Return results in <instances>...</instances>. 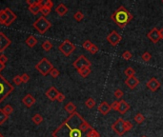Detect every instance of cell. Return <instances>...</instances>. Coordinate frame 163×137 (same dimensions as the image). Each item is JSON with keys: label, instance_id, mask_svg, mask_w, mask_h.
Here are the masks:
<instances>
[{"label": "cell", "instance_id": "cell-1", "mask_svg": "<svg viewBox=\"0 0 163 137\" xmlns=\"http://www.w3.org/2000/svg\"><path fill=\"white\" fill-rule=\"evenodd\" d=\"M84 120L82 115L76 111L70 114L64 122L52 131V137H87V133L85 134L80 128L81 123Z\"/></svg>", "mask_w": 163, "mask_h": 137}, {"label": "cell", "instance_id": "cell-2", "mask_svg": "<svg viewBox=\"0 0 163 137\" xmlns=\"http://www.w3.org/2000/svg\"><path fill=\"white\" fill-rule=\"evenodd\" d=\"M112 20L121 29L125 28V26L132 21L134 16L124 6H120L115 11V13L111 16Z\"/></svg>", "mask_w": 163, "mask_h": 137}, {"label": "cell", "instance_id": "cell-3", "mask_svg": "<svg viewBox=\"0 0 163 137\" xmlns=\"http://www.w3.org/2000/svg\"><path fill=\"white\" fill-rule=\"evenodd\" d=\"M13 91L14 86L0 73V103H2Z\"/></svg>", "mask_w": 163, "mask_h": 137}, {"label": "cell", "instance_id": "cell-4", "mask_svg": "<svg viewBox=\"0 0 163 137\" xmlns=\"http://www.w3.org/2000/svg\"><path fill=\"white\" fill-rule=\"evenodd\" d=\"M34 28L38 31L40 34H44L46 31L52 27V23L49 21V20L44 17V16H40L34 23L32 24Z\"/></svg>", "mask_w": 163, "mask_h": 137}, {"label": "cell", "instance_id": "cell-5", "mask_svg": "<svg viewBox=\"0 0 163 137\" xmlns=\"http://www.w3.org/2000/svg\"><path fill=\"white\" fill-rule=\"evenodd\" d=\"M35 68L40 72V74L46 76L47 74H50L51 71L54 68V66H52V64L47 58H42L35 65Z\"/></svg>", "mask_w": 163, "mask_h": 137}, {"label": "cell", "instance_id": "cell-6", "mask_svg": "<svg viewBox=\"0 0 163 137\" xmlns=\"http://www.w3.org/2000/svg\"><path fill=\"white\" fill-rule=\"evenodd\" d=\"M58 50L60 51L61 54H63L65 56L68 57V56H70L75 50V45L74 43H72L69 39H66L58 46Z\"/></svg>", "mask_w": 163, "mask_h": 137}, {"label": "cell", "instance_id": "cell-7", "mask_svg": "<svg viewBox=\"0 0 163 137\" xmlns=\"http://www.w3.org/2000/svg\"><path fill=\"white\" fill-rule=\"evenodd\" d=\"M122 40V36L116 31H112L107 36V41L111 46L116 47L120 43Z\"/></svg>", "mask_w": 163, "mask_h": 137}, {"label": "cell", "instance_id": "cell-8", "mask_svg": "<svg viewBox=\"0 0 163 137\" xmlns=\"http://www.w3.org/2000/svg\"><path fill=\"white\" fill-rule=\"evenodd\" d=\"M124 121L123 118H118L115 123L112 125V130L116 132L117 135L122 136L125 133V128H124Z\"/></svg>", "mask_w": 163, "mask_h": 137}, {"label": "cell", "instance_id": "cell-9", "mask_svg": "<svg viewBox=\"0 0 163 137\" xmlns=\"http://www.w3.org/2000/svg\"><path fill=\"white\" fill-rule=\"evenodd\" d=\"M92 63L91 61L87 58L85 57L84 55H80L79 57H77L75 61L73 63V66L74 68H75L76 70H79V68H83V67H91Z\"/></svg>", "mask_w": 163, "mask_h": 137}, {"label": "cell", "instance_id": "cell-10", "mask_svg": "<svg viewBox=\"0 0 163 137\" xmlns=\"http://www.w3.org/2000/svg\"><path fill=\"white\" fill-rule=\"evenodd\" d=\"M11 41L10 38H8L7 36L4 34L2 31L0 33V52H3L8 47L11 45Z\"/></svg>", "mask_w": 163, "mask_h": 137}, {"label": "cell", "instance_id": "cell-11", "mask_svg": "<svg viewBox=\"0 0 163 137\" xmlns=\"http://www.w3.org/2000/svg\"><path fill=\"white\" fill-rule=\"evenodd\" d=\"M160 85H161L160 82L154 77H152L147 83H146V86H147V88L151 91H157L158 88H160Z\"/></svg>", "mask_w": 163, "mask_h": 137}, {"label": "cell", "instance_id": "cell-12", "mask_svg": "<svg viewBox=\"0 0 163 137\" xmlns=\"http://www.w3.org/2000/svg\"><path fill=\"white\" fill-rule=\"evenodd\" d=\"M147 37L152 41L153 43H157L158 41L160 40V37H159V34H158V30L157 28H153L152 30H151L148 34H147Z\"/></svg>", "mask_w": 163, "mask_h": 137}, {"label": "cell", "instance_id": "cell-13", "mask_svg": "<svg viewBox=\"0 0 163 137\" xmlns=\"http://www.w3.org/2000/svg\"><path fill=\"white\" fill-rule=\"evenodd\" d=\"M4 10H5V11L7 13V15H8V21H7L5 26L9 27L15 21V19L17 16H16V14L10 9V8H6V9H4Z\"/></svg>", "mask_w": 163, "mask_h": 137}, {"label": "cell", "instance_id": "cell-14", "mask_svg": "<svg viewBox=\"0 0 163 137\" xmlns=\"http://www.w3.org/2000/svg\"><path fill=\"white\" fill-rule=\"evenodd\" d=\"M125 84L131 88V90H134V88H136L138 84H139V80H138L136 76H131V77H128L125 80Z\"/></svg>", "mask_w": 163, "mask_h": 137}, {"label": "cell", "instance_id": "cell-15", "mask_svg": "<svg viewBox=\"0 0 163 137\" xmlns=\"http://www.w3.org/2000/svg\"><path fill=\"white\" fill-rule=\"evenodd\" d=\"M58 93H59V91H57V88L55 87H51L46 91V96L51 100V101H55V100H56V97H57Z\"/></svg>", "mask_w": 163, "mask_h": 137}, {"label": "cell", "instance_id": "cell-16", "mask_svg": "<svg viewBox=\"0 0 163 137\" xmlns=\"http://www.w3.org/2000/svg\"><path fill=\"white\" fill-rule=\"evenodd\" d=\"M111 110H112V108H111V105H109L106 101L101 102L99 104V106H98V111L100 112L101 114H103V115L108 114Z\"/></svg>", "mask_w": 163, "mask_h": 137}, {"label": "cell", "instance_id": "cell-17", "mask_svg": "<svg viewBox=\"0 0 163 137\" xmlns=\"http://www.w3.org/2000/svg\"><path fill=\"white\" fill-rule=\"evenodd\" d=\"M68 7L63 3H60L57 5V7L55 8V13L57 14L60 16H64L65 14L68 13Z\"/></svg>", "mask_w": 163, "mask_h": 137}, {"label": "cell", "instance_id": "cell-18", "mask_svg": "<svg viewBox=\"0 0 163 137\" xmlns=\"http://www.w3.org/2000/svg\"><path fill=\"white\" fill-rule=\"evenodd\" d=\"M22 102H23V104L26 105V107L31 108L32 105L35 103V98L32 94H27L25 97L22 99Z\"/></svg>", "mask_w": 163, "mask_h": 137}, {"label": "cell", "instance_id": "cell-19", "mask_svg": "<svg viewBox=\"0 0 163 137\" xmlns=\"http://www.w3.org/2000/svg\"><path fill=\"white\" fill-rule=\"evenodd\" d=\"M130 110V105L125 101V100H120L119 101V108L118 111L121 114H125L126 112Z\"/></svg>", "mask_w": 163, "mask_h": 137}, {"label": "cell", "instance_id": "cell-20", "mask_svg": "<svg viewBox=\"0 0 163 137\" xmlns=\"http://www.w3.org/2000/svg\"><path fill=\"white\" fill-rule=\"evenodd\" d=\"M25 43L29 48H34L36 44H37V39L35 38L34 35H30L26 38Z\"/></svg>", "mask_w": 163, "mask_h": 137}, {"label": "cell", "instance_id": "cell-21", "mask_svg": "<svg viewBox=\"0 0 163 137\" xmlns=\"http://www.w3.org/2000/svg\"><path fill=\"white\" fill-rule=\"evenodd\" d=\"M91 71H92L91 67H83V68H79V70H77V72H78L79 75L83 78H86L87 76H89L90 73H91Z\"/></svg>", "mask_w": 163, "mask_h": 137}, {"label": "cell", "instance_id": "cell-22", "mask_svg": "<svg viewBox=\"0 0 163 137\" xmlns=\"http://www.w3.org/2000/svg\"><path fill=\"white\" fill-rule=\"evenodd\" d=\"M64 108H65V111H66L68 113H70V114H73L74 112L76 111V106L73 102L67 103L66 105H65Z\"/></svg>", "mask_w": 163, "mask_h": 137}, {"label": "cell", "instance_id": "cell-23", "mask_svg": "<svg viewBox=\"0 0 163 137\" xmlns=\"http://www.w3.org/2000/svg\"><path fill=\"white\" fill-rule=\"evenodd\" d=\"M29 11H31L32 14H34V15H36L38 13H40V7L37 5V0H36L34 5L29 6Z\"/></svg>", "mask_w": 163, "mask_h": 137}, {"label": "cell", "instance_id": "cell-24", "mask_svg": "<svg viewBox=\"0 0 163 137\" xmlns=\"http://www.w3.org/2000/svg\"><path fill=\"white\" fill-rule=\"evenodd\" d=\"M8 21V15L5 10H1L0 11V24L1 25H6V23Z\"/></svg>", "mask_w": 163, "mask_h": 137}, {"label": "cell", "instance_id": "cell-25", "mask_svg": "<svg viewBox=\"0 0 163 137\" xmlns=\"http://www.w3.org/2000/svg\"><path fill=\"white\" fill-rule=\"evenodd\" d=\"M32 121L34 122V125H40L42 122H43V117H42V115L41 114H39V113H35L34 116H32Z\"/></svg>", "mask_w": 163, "mask_h": 137}, {"label": "cell", "instance_id": "cell-26", "mask_svg": "<svg viewBox=\"0 0 163 137\" xmlns=\"http://www.w3.org/2000/svg\"><path fill=\"white\" fill-rule=\"evenodd\" d=\"M134 121L137 123V124H142L145 121V116L140 113V112H137V113L136 114V116H134Z\"/></svg>", "mask_w": 163, "mask_h": 137}, {"label": "cell", "instance_id": "cell-27", "mask_svg": "<svg viewBox=\"0 0 163 137\" xmlns=\"http://www.w3.org/2000/svg\"><path fill=\"white\" fill-rule=\"evenodd\" d=\"M85 106H86L88 108H93V107L96 106V101L95 99L92 97H89L86 101H85Z\"/></svg>", "mask_w": 163, "mask_h": 137}, {"label": "cell", "instance_id": "cell-28", "mask_svg": "<svg viewBox=\"0 0 163 137\" xmlns=\"http://www.w3.org/2000/svg\"><path fill=\"white\" fill-rule=\"evenodd\" d=\"M52 44L51 41H49V40H46V41H44L42 43V49L45 51H49L50 50H52Z\"/></svg>", "mask_w": 163, "mask_h": 137}, {"label": "cell", "instance_id": "cell-29", "mask_svg": "<svg viewBox=\"0 0 163 137\" xmlns=\"http://www.w3.org/2000/svg\"><path fill=\"white\" fill-rule=\"evenodd\" d=\"M8 118H9V115H7L5 112L3 111V110H0V126L3 125L5 122H7Z\"/></svg>", "mask_w": 163, "mask_h": 137}, {"label": "cell", "instance_id": "cell-30", "mask_svg": "<svg viewBox=\"0 0 163 137\" xmlns=\"http://www.w3.org/2000/svg\"><path fill=\"white\" fill-rule=\"evenodd\" d=\"M124 73L126 76H128V77H131V76H134V74H136V70L133 68L132 67H128L124 71Z\"/></svg>", "mask_w": 163, "mask_h": 137}, {"label": "cell", "instance_id": "cell-31", "mask_svg": "<svg viewBox=\"0 0 163 137\" xmlns=\"http://www.w3.org/2000/svg\"><path fill=\"white\" fill-rule=\"evenodd\" d=\"M74 18L75 21L77 22H80V21H82V20L84 19V14L82 11H77L76 13L74 14Z\"/></svg>", "mask_w": 163, "mask_h": 137}, {"label": "cell", "instance_id": "cell-32", "mask_svg": "<svg viewBox=\"0 0 163 137\" xmlns=\"http://www.w3.org/2000/svg\"><path fill=\"white\" fill-rule=\"evenodd\" d=\"M87 137H100V134H99V132L97 131L96 130H95L93 128H92L91 130L87 132Z\"/></svg>", "mask_w": 163, "mask_h": 137}, {"label": "cell", "instance_id": "cell-33", "mask_svg": "<svg viewBox=\"0 0 163 137\" xmlns=\"http://www.w3.org/2000/svg\"><path fill=\"white\" fill-rule=\"evenodd\" d=\"M2 110L7 115H10L11 112L14 111V108H13V107H11V105H6V106L4 107Z\"/></svg>", "mask_w": 163, "mask_h": 137}, {"label": "cell", "instance_id": "cell-34", "mask_svg": "<svg viewBox=\"0 0 163 137\" xmlns=\"http://www.w3.org/2000/svg\"><path fill=\"white\" fill-rule=\"evenodd\" d=\"M141 58L143 59L145 62H149L151 58H152V54H151L149 51H145L144 54L141 55Z\"/></svg>", "mask_w": 163, "mask_h": 137}, {"label": "cell", "instance_id": "cell-35", "mask_svg": "<svg viewBox=\"0 0 163 137\" xmlns=\"http://www.w3.org/2000/svg\"><path fill=\"white\" fill-rule=\"evenodd\" d=\"M132 57H133V54L130 51H125L123 54H122V58L125 60H130Z\"/></svg>", "mask_w": 163, "mask_h": 137}, {"label": "cell", "instance_id": "cell-36", "mask_svg": "<svg viewBox=\"0 0 163 137\" xmlns=\"http://www.w3.org/2000/svg\"><path fill=\"white\" fill-rule=\"evenodd\" d=\"M124 128H125V132L130 131L133 128V124L130 121H124Z\"/></svg>", "mask_w": 163, "mask_h": 137}, {"label": "cell", "instance_id": "cell-37", "mask_svg": "<svg viewBox=\"0 0 163 137\" xmlns=\"http://www.w3.org/2000/svg\"><path fill=\"white\" fill-rule=\"evenodd\" d=\"M40 13L42 14V16H47V15H49V14L51 13V10L48 9L47 7H41L40 8Z\"/></svg>", "mask_w": 163, "mask_h": 137}, {"label": "cell", "instance_id": "cell-38", "mask_svg": "<svg viewBox=\"0 0 163 137\" xmlns=\"http://www.w3.org/2000/svg\"><path fill=\"white\" fill-rule=\"evenodd\" d=\"M93 46V43L90 41V40H86V41H84L83 44H82V47L84 48L85 50H87L89 51V50L91 49V47Z\"/></svg>", "mask_w": 163, "mask_h": 137}, {"label": "cell", "instance_id": "cell-39", "mask_svg": "<svg viewBox=\"0 0 163 137\" xmlns=\"http://www.w3.org/2000/svg\"><path fill=\"white\" fill-rule=\"evenodd\" d=\"M113 95H115L116 99H120V98H122V96H123V91H122L120 88H117V90L115 91Z\"/></svg>", "mask_w": 163, "mask_h": 137}, {"label": "cell", "instance_id": "cell-40", "mask_svg": "<svg viewBox=\"0 0 163 137\" xmlns=\"http://www.w3.org/2000/svg\"><path fill=\"white\" fill-rule=\"evenodd\" d=\"M14 83L15 84L16 86L21 85V84L23 83V82H22L21 75H16V76H14Z\"/></svg>", "mask_w": 163, "mask_h": 137}, {"label": "cell", "instance_id": "cell-41", "mask_svg": "<svg viewBox=\"0 0 163 137\" xmlns=\"http://www.w3.org/2000/svg\"><path fill=\"white\" fill-rule=\"evenodd\" d=\"M50 75L52 76V78H57L58 76H59V71L57 70V68H52V70L51 71Z\"/></svg>", "mask_w": 163, "mask_h": 137}, {"label": "cell", "instance_id": "cell-42", "mask_svg": "<svg viewBox=\"0 0 163 137\" xmlns=\"http://www.w3.org/2000/svg\"><path fill=\"white\" fill-rule=\"evenodd\" d=\"M89 51L91 52L92 54H97V52L99 51V48H98V46H96V45H95V44H93V46L91 47V49L89 50Z\"/></svg>", "mask_w": 163, "mask_h": 137}, {"label": "cell", "instance_id": "cell-43", "mask_svg": "<svg viewBox=\"0 0 163 137\" xmlns=\"http://www.w3.org/2000/svg\"><path fill=\"white\" fill-rule=\"evenodd\" d=\"M118 108H119V102L116 100V101H113L112 104H111V108L113 111H118Z\"/></svg>", "mask_w": 163, "mask_h": 137}, {"label": "cell", "instance_id": "cell-44", "mask_svg": "<svg viewBox=\"0 0 163 137\" xmlns=\"http://www.w3.org/2000/svg\"><path fill=\"white\" fill-rule=\"evenodd\" d=\"M44 7H47L48 9L52 10V8L54 7V2L52 0H45V6Z\"/></svg>", "mask_w": 163, "mask_h": 137}, {"label": "cell", "instance_id": "cell-45", "mask_svg": "<svg viewBox=\"0 0 163 137\" xmlns=\"http://www.w3.org/2000/svg\"><path fill=\"white\" fill-rule=\"evenodd\" d=\"M65 100V95L62 93V92H59L57 97H56V101H58L59 103H62Z\"/></svg>", "mask_w": 163, "mask_h": 137}, {"label": "cell", "instance_id": "cell-46", "mask_svg": "<svg viewBox=\"0 0 163 137\" xmlns=\"http://www.w3.org/2000/svg\"><path fill=\"white\" fill-rule=\"evenodd\" d=\"M21 78H22V82L23 83H27V82H29L30 76H29V74H27V73H23L21 75Z\"/></svg>", "mask_w": 163, "mask_h": 137}, {"label": "cell", "instance_id": "cell-47", "mask_svg": "<svg viewBox=\"0 0 163 137\" xmlns=\"http://www.w3.org/2000/svg\"><path fill=\"white\" fill-rule=\"evenodd\" d=\"M0 62H1L2 64H4V65H6L7 62H8V57L6 55L1 54L0 55Z\"/></svg>", "mask_w": 163, "mask_h": 137}, {"label": "cell", "instance_id": "cell-48", "mask_svg": "<svg viewBox=\"0 0 163 137\" xmlns=\"http://www.w3.org/2000/svg\"><path fill=\"white\" fill-rule=\"evenodd\" d=\"M35 1H36V0H27V4H28V5H29V6H32V5H34V4L35 3Z\"/></svg>", "mask_w": 163, "mask_h": 137}, {"label": "cell", "instance_id": "cell-49", "mask_svg": "<svg viewBox=\"0 0 163 137\" xmlns=\"http://www.w3.org/2000/svg\"><path fill=\"white\" fill-rule=\"evenodd\" d=\"M158 34H159V37L160 39H163V28L160 30H158Z\"/></svg>", "mask_w": 163, "mask_h": 137}, {"label": "cell", "instance_id": "cell-50", "mask_svg": "<svg viewBox=\"0 0 163 137\" xmlns=\"http://www.w3.org/2000/svg\"><path fill=\"white\" fill-rule=\"evenodd\" d=\"M4 68H5V65H4V64H2L1 62H0V72H1Z\"/></svg>", "mask_w": 163, "mask_h": 137}, {"label": "cell", "instance_id": "cell-51", "mask_svg": "<svg viewBox=\"0 0 163 137\" xmlns=\"http://www.w3.org/2000/svg\"><path fill=\"white\" fill-rule=\"evenodd\" d=\"M0 137H4V136L2 135V133H1V132H0Z\"/></svg>", "mask_w": 163, "mask_h": 137}, {"label": "cell", "instance_id": "cell-52", "mask_svg": "<svg viewBox=\"0 0 163 137\" xmlns=\"http://www.w3.org/2000/svg\"><path fill=\"white\" fill-rule=\"evenodd\" d=\"M142 137H147V136H145V135H143V136H142Z\"/></svg>", "mask_w": 163, "mask_h": 137}, {"label": "cell", "instance_id": "cell-53", "mask_svg": "<svg viewBox=\"0 0 163 137\" xmlns=\"http://www.w3.org/2000/svg\"><path fill=\"white\" fill-rule=\"evenodd\" d=\"M161 2H162V4H163V0H162V1H161Z\"/></svg>", "mask_w": 163, "mask_h": 137}]
</instances>
